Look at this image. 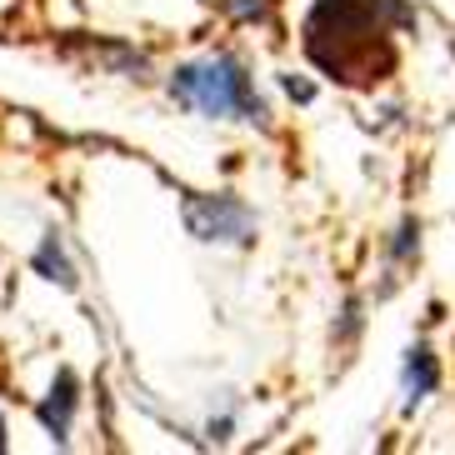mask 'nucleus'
Segmentation results:
<instances>
[{"label":"nucleus","instance_id":"obj_1","mask_svg":"<svg viewBox=\"0 0 455 455\" xmlns=\"http://www.w3.org/2000/svg\"><path fill=\"white\" fill-rule=\"evenodd\" d=\"M306 36H340L335 51H321L315 66L340 76L350 85L386 81V70L395 66V55H375V45H390L386 20H380V0H321L306 20Z\"/></svg>","mask_w":455,"mask_h":455},{"label":"nucleus","instance_id":"obj_2","mask_svg":"<svg viewBox=\"0 0 455 455\" xmlns=\"http://www.w3.org/2000/svg\"><path fill=\"white\" fill-rule=\"evenodd\" d=\"M171 100L186 110H201L211 121L220 116H241L251 125H270L266 100L255 95L251 76L235 55H205V60H190V66H175L171 76Z\"/></svg>","mask_w":455,"mask_h":455},{"label":"nucleus","instance_id":"obj_3","mask_svg":"<svg viewBox=\"0 0 455 455\" xmlns=\"http://www.w3.org/2000/svg\"><path fill=\"white\" fill-rule=\"evenodd\" d=\"M186 230L201 245H245L255 235V215L235 196H186Z\"/></svg>","mask_w":455,"mask_h":455},{"label":"nucleus","instance_id":"obj_4","mask_svg":"<svg viewBox=\"0 0 455 455\" xmlns=\"http://www.w3.org/2000/svg\"><path fill=\"white\" fill-rule=\"evenodd\" d=\"M435 386H441V365H435V350L426 346V340H415L411 350H405V365H401V390H405V405H420L426 395H435Z\"/></svg>","mask_w":455,"mask_h":455},{"label":"nucleus","instance_id":"obj_5","mask_svg":"<svg viewBox=\"0 0 455 455\" xmlns=\"http://www.w3.org/2000/svg\"><path fill=\"white\" fill-rule=\"evenodd\" d=\"M76 401H81V395H76V375L60 371V375H55V386H51V395L36 405L41 426L51 430L55 441H66V435H70V415H76Z\"/></svg>","mask_w":455,"mask_h":455},{"label":"nucleus","instance_id":"obj_6","mask_svg":"<svg viewBox=\"0 0 455 455\" xmlns=\"http://www.w3.org/2000/svg\"><path fill=\"white\" fill-rule=\"evenodd\" d=\"M36 270H41V275H45L51 285H60V291H76V266H70L60 230H45V235H41V251H36Z\"/></svg>","mask_w":455,"mask_h":455},{"label":"nucleus","instance_id":"obj_7","mask_svg":"<svg viewBox=\"0 0 455 455\" xmlns=\"http://www.w3.org/2000/svg\"><path fill=\"white\" fill-rule=\"evenodd\" d=\"M415 251H420V220H415V215H405L401 230H395V241H390V266H405Z\"/></svg>","mask_w":455,"mask_h":455},{"label":"nucleus","instance_id":"obj_8","mask_svg":"<svg viewBox=\"0 0 455 455\" xmlns=\"http://www.w3.org/2000/svg\"><path fill=\"white\" fill-rule=\"evenodd\" d=\"M226 11L235 20H266V0H226Z\"/></svg>","mask_w":455,"mask_h":455},{"label":"nucleus","instance_id":"obj_9","mask_svg":"<svg viewBox=\"0 0 455 455\" xmlns=\"http://www.w3.org/2000/svg\"><path fill=\"white\" fill-rule=\"evenodd\" d=\"M0 451H5V420H0Z\"/></svg>","mask_w":455,"mask_h":455}]
</instances>
